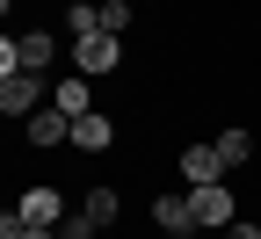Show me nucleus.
<instances>
[{
  "label": "nucleus",
  "mask_w": 261,
  "mask_h": 239,
  "mask_svg": "<svg viewBox=\"0 0 261 239\" xmlns=\"http://www.w3.org/2000/svg\"><path fill=\"white\" fill-rule=\"evenodd\" d=\"M44 101H51L44 73H0V116H8V123H29Z\"/></svg>",
  "instance_id": "nucleus-2"
},
{
  "label": "nucleus",
  "mask_w": 261,
  "mask_h": 239,
  "mask_svg": "<svg viewBox=\"0 0 261 239\" xmlns=\"http://www.w3.org/2000/svg\"><path fill=\"white\" fill-rule=\"evenodd\" d=\"M102 37H130V0H102Z\"/></svg>",
  "instance_id": "nucleus-14"
},
{
  "label": "nucleus",
  "mask_w": 261,
  "mask_h": 239,
  "mask_svg": "<svg viewBox=\"0 0 261 239\" xmlns=\"http://www.w3.org/2000/svg\"><path fill=\"white\" fill-rule=\"evenodd\" d=\"M58 239H102V225H94L87 210H65V225H58Z\"/></svg>",
  "instance_id": "nucleus-15"
},
{
  "label": "nucleus",
  "mask_w": 261,
  "mask_h": 239,
  "mask_svg": "<svg viewBox=\"0 0 261 239\" xmlns=\"http://www.w3.org/2000/svg\"><path fill=\"white\" fill-rule=\"evenodd\" d=\"M22 130H29V145H37V152H51V145H73V116H65V109H51V101H44V109L29 116Z\"/></svg>",
  "instance_id": "nucleus-6"
},
{
  "label": "nucleus",
  "mask_w": 261,
  "mask_h": 239,
  "mask_svg": "<svg viewBox=\"0 0 261 239\" xmlns=\"http://www.w3.org/2000/svg\"><path fill=\"white\" fill-rule=\"evenodd\" d=\"M116 65H123V37H102V29H94V37L73 44V73H87V80L116 73Z\"/></svg>",
  "instance_id": "nucleus-4"
},
{
  "label": "nucleus",
  "mask_w": 261,
  "mask_h": 239,
  "mask_svg": "<svg viewBox=\"0 0 261 239\" xmlns=\"http://www.w3.org/2000/svg\"><path fill=\"white\" fill-rule=\"evenodd\" d=\"M152 225L167 232V239H189L196 232V203L189 196H152Z\"/></svg>",
  "instance_id": "nucleus-10"
},
{
  "label": "nucleus",
  "mask_w": 261,
  "mask_h": 239,
  "mask_svg": "<svg viewBox=\"0 0 261 239\" xmlns=\"http://www.w3.org/2000/svg\"><path fill=\"white\" fill-rule=\"evenodd\" d=\"M196 203V232H225V225H240V196L232 181H203V189H189Z\"/></svg>",
  "instance_id": "nucleus-3"
},
{
  "label": "nucleus",
  "mask_w": 261,
  "mask_h": 239,
  "mask_svg": "<svg viewBox=\"0 0 261 239\" xmlns=\"http://www.w3.org/2000/svg\"><path fill=\"white\" fill-rule=\"evenodd\" d=\"M58 65V37L51 29H22V37L0 44V73H51Z\"/></svg>",
  "instance_id": "nucleus-1"
},
{
  "label": "nucleus",
  "mask_w": 261,
  "mask_h": 239,
  "mask_svg": "<svg viewBox=\"0 0 261 239\" xmlns=\"http://www.w3.org/2000/svg\"><path fill=\"white\" fill-rule=\"evenodd\" d=\"M51 109H65V116H94V80L87 73H65V80H51Z\"/></svg>",
  "instance_id": "nucleus-7"
},
{
  "label": "nucleus",
  "mask_w": 261,
  "mask_h": 239,
  "mask_svg": "<svg viewBox=\"0 0 261 239\" xmlns=\"http://www.w3.org/2000/svg\"><path fill=\"white\" fill-rule=\"evenodd\" d=\"M109 145H116V116L109 109H94V116L73 123V152H109Z\"/></svg>",
  "instance_id": "nucleus-11"
},
{
  "label": "nucleus",
  "mask_w": 261,
  "mask_h": 239,
  "mask_svg": "<svg viewBox=\"0 0 261 239\" xmlns=\"http://www.w3.org/2000/svg\"><path fill=\"white\" fill-rule=\"evenodd\" d=\"M211 145H218V160H225V174H232V167H247V160H254V138H247L240 123H232V130H218Z\"/></svg>",
  "instance_id": "nucleus-12"
},
{
  "label": "nucleus",
  "mask_w": 261,
  "mask_h": 239,
  "mask_svg": "<svg viewBox=\"0 0 261 239\" xmlns=\"http://www.w3.org/2000/svg\"><path fill=\"white\" fill-rule=\"evenodd\" d=\"M94 29H102V0H73V8H65V37H94Z\"/></svg>",
  "instance_id": "nucleus-13"
},
{
  "label": "nucleus",
  "mask_w": 261,
  "mask_h": 239,
  "mask_svg": "<svg viewBox=\"0 0 261 239\" xmlns=\"http://www.w3.org/2000/svg\"><path fill=\"white\" fill-rule=\"evenodd\" d=\"M15 218H22V225H51V232H58V225H65V196H58L51 181H29L22 203H15Z\"/></svg>",
  "instance_id": "nucleus-5"
},
{
  "label": "nucleus",
  "mask_w": 261,
  "mask_h": 239,
  "mask_svg": "<svg viewBox=\"0 0 261 239\" xmlns=\"http://www.w3.org/2000/svg\"><path fill=\"white\" fill-rule=\"evenodd\" d=\"M181 181L189 189H203V181H225V160H218V145H181Z\"/></svg>",
  "instance_id": "nucleus-8"
},
{
  "label": "nucleus",
  "mask_w": 261,
  "mask_h": 239,
  "mask_svg": "<svg viewBox=\"0 0 261 239\" xmlns=\"http://www.w3.org/2000/svg\"><path fill=\"white\" fill-rule=\"evenodd\" d=\"M225 239H261V225H254V218H240V225H225Z\"/></svg>",
  "instance_id": "nucleus-16"
},
{
  "label": "nucleus",
  "mask_w": 261,
  "mask_h": 239,
  "mask_svg": "<svg viewBox=\"0 0 261 239\" xmlns=\"http://www.w3.org/2000/svg\"><path fill=\"white\" fill-rule=\"evenodd\" d=\"M80 210H87L94 225L109 232V225L123 218V189H116V181H87V189H80Z\"/></svg>",
  "instance_id": "nucleus-9"
}]
</instances>
